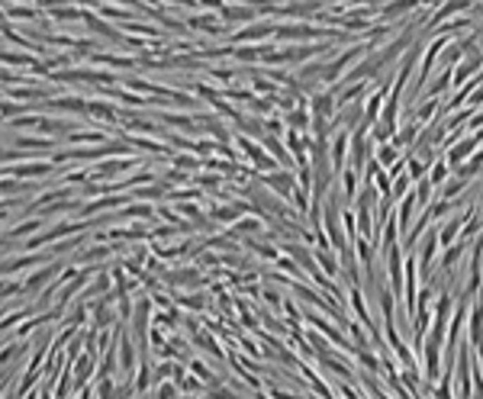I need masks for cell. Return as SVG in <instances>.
I'll use <instances>...</instances> for the list:
<instances>
[{
  "label": "cell",
  "mask_w": 483,
  "mask_h": 399,
  "mask_svg": "<svg viewBox=\"0 0 483 399\" xmlns=\"http://www.w3.org/2000/svg\"><path fill=\"white\" fill-rule=\"evenodd\" d=\"M0 190H4V196H20V194H26V190H36V184L23 181V177H4Z\"/></svg>",
  "instance_id": "32"
},
{
  "label": "cell",
  "mask_w": 483,
  "mask_h": 399,
  "mask_svg": "<svg viewBox=\"0 0 483 399\" xmlns=\"http://www.w3.org/2000/svg\"><path fill=\"white\" fill-rule=\"evenodd\" d=\"M87 103H91V97H81V94H58V97L46 100V110H58V113H75L84 120V113H87Z\"/></svg>",
  "instance_id": "15"
},
{
  "label": "cell",
  "mask_w": 483,
  "mask_h": 399,
  "mask_svg": "<svg viewBox=\"0 0 483 399\" xmlns=\"http://www.w3.org/2000/svg\"><path fill=\"white\" fill-rule=\"evenodd\" d=\"M165 4H174V7H200V0H165Z\"/></svg>",
  "instance_id": "36"
},
{
  "label": "cell",
  "mask_w": 483,
  "mask_h": 399,
  "mask_svg": "<svg viewBox=\"0 0 483 399\" xmlns=\"http://www.w3.org/2000/svg\"><path fill=\"white\" fill-rule=\"evenodd\" d=\"M448 177H451V165H448V158H435V161H432V167H429V181L435 184L438 190L445 187Z\"/></svg>",
  "instance_id": "31"
},
{
  "label": "cell",
  "mask_w": 483,
  "mask_h": 399,
  "mask_svg": "<svg viewBox=\"0 0 483 399\" xmlns=\"http://www.w3.org/2000/svg\"><path fill=\"white\" fill-rule=\"evenodd\" d=\"M422 7V0H387L384 7H380V20L384 23H396L400 16H406L409 10H419Z\"/></svg>",
  "instance_id": "22"
},
{
  "label": "cell",
  "mask_w": 483,
  "mask_h": 399,
  "mask_svg": "<svg viewBox=\"0 0 483 399\" xmlns=\"http://www.w3.org/2000/svg\"><path fill=\"white\" fill-rule=\"evenodd\" d=\"M284 122H287V129H296V132H310L313 129V113L306 110V106H294L290 113H284Z\"/></svg>",
  "instance_id": "26"
},
{
  "label": "cell",
  "mask_w": 483,
  "mask_h": 399,
  "mask_svg": "<svg viewBox=\"0 0 483 399\" xmlns=\"http://www.w3.org/2000/svg\"><path fill=\"white\" fill-rule=\"evenodd\" d=\"M242 245H245V251H251V255H258V258H261V261H271V264H277V258H280L277 245H268V241L255 239V235H242Z\"/></svg>",
  "instance_id": "23"
},
{
  "label": "cell",
  "mask_w": 483,
  "mask_h": 399,
  "mask_svg": "<svg viewBox=\"0 0 483 399\" xmlns=\"http://www.w3.org/2000/svg\"><path fill=\"white\" fill-rule=\"evenodd\" d=\"M55 171H58L55 161H20V165H4V177H23V181L52 177Z\"/></svg>",
  "instance_id": "6"
},
{
  "label": "cell",
  "mask_w": 483,
  "mask_h": 399,
  "mask_svg": "<svg viewBox=\"0 0 483 399\" xmlns=\"http://www.w3.org/2000/svg\"><path fill=\"white\" fill-rule=\"evenodd\" d=\"M116 251V245H106V241H94V245H87V248L77 251V264H91V271H100L97 264L110 261Z\"/></svg>",
  "instance_id": "18"
},
{
  "label": "cell",
  "mask_w": 483,
  "mask_h": 399,
  "mask_svg": "<svg viewBox=\"0 0 483 399\" xmlns=\"http://www.w3.org/2000/svg\"><path fill=\"white\" fill-rule=\"evenodd\" d=\"M474 367H470V338L460 341L454 364V396H474Z\"/></svg>",
  "instance_id": "3"
},
{
  "label": "cell",
  "mask_w": 483,
  "mask_h": 399,
  "mask_svg": "<svg viewBox=\"0 0 483 399\" xmlns=\"http://www.w3.org/2000/svg\"><path fill=\"white\" fill-rule=\"evenodd\" d=\"M425 245H415V261H419V277L422 284H429L438 271V251H441V241H438V222H432L425 229Z\"/></svg>",
  "instance_id": "1"
},
{
  "label": "cell",
  "mask_w": 483,
  "mask_h": 399,
  "mask_svg": "<svg viewBox=\"0 0 483 399\" xmlns=\"http://www.w3.org/2000/svg\"><path fill=\"white\" fill-rule=\"evenodd\" d=\"M91 65L100 68H113V71H136L139 68V55H120V52H94L87 55Z\"/></svg>",
  "instance_id": "13"
},
{
  "label": "cell",
  "mask_w": 483,
  "mask_h": 399,
  "mask_svg": "<svg viewBox=\"0 0 483 399\" xmlns=\"http://www.w3.org/2000/svg\"><path fill=\"white\" fill-rule=\"evenodd\" d=\"M84 120H97V122H106V126L120 129V110H116L113 100L94 97L91 103H87V113H84Z\"/></svg>",
  "instance_id": "12"
},
{
  "label": "cell",
  "mask_w": 483,
  "mask_h": 399,
  "mask_svg": "<svg viewBox=\"0 0 483 399\" xmlns=\"http://www.w3.org/2000/svg\"><path fill=\"white\" fill-rule=\"evenodd\" d=\"M155 325H161V329H165L168 335L181 331V329H184V309H181V306L158 309V312H155Z\"/></svg>",
  "instance_id": "24"
},
{
  "label": "cell",
  "mask_w": 483,
  "mask_h": 399,
  "mask_svg": "<svg viewBox=\"0 0 483 399\" xmlns=\"http://www.w3.org/2000/svg\"><path fill=\"white\" fill-rule=\"evenodd\" d=\"M474 4L477 0H441L435 10H432L429 23H425L422 32H432L435 26H441L445 20H451V16H464V13H474Z\"/></svg>",
  "instance_id": "7"
},
{
  "label": "cell",
  "mask_w": 483,
  "mask_h": 399,
  "mask_svg": "<svg viewBox=\"0 0 483 399\" xmlns=\"http://www.w3.org/2000/svg\"><path fill=\"white\" fill-rule=\"evenodd\" d=\"M255 177H258V181H261V184H265V187H271L274 194L280 196V200H287V203H290V200H294L296 177H294V174H290V167H277V171H268V174H261V171H258Z\"/></svg>",
  "instance_id": "5"
},
{
  "label": "cell",
  "mask_w": 483,
  "mask_h": 399,
  "mask_svg": "<svg viewBox=\"0 0 483 399\" xmlns=\"http://www.w3.org/2000/svg\"><path fill=\"white\" fill-rule=\"evenodd\" d=\"M429 167H432L429 161H422L415 151H406V171H409V177H413V181L425 177V174H429Z\"/></svg>",
  "instance_id": "33"
},
{
  "label": "cell",
  "mask_w": 483,
  "mask_h": 399,
  "mask_svg": "<svg viewBox=\"0 0 483 399\" xmlns=\"http://www.w3.org/2000/svg\"><path fill=\"white\" fill-rule=\"evenodd\" d=\"M448 84H454V68H438V77L425 87V97H441L448 91Z\"/></svg>",
  "instance_id": "29"
},
{
  "label": "cell",
  "mask_w": 483,
  "mask_h": 399,
  "mask_svg": "<svg viewBox=\"0 0 483 399\" xmlns=\"http://www.w3.org/2000/svg\"><path fill=\"white\" fill-rule=\"evenodd\" d=\"M348 145H351V132L348 129H335L332 139H329V158H332L335 177L348 167Z\"/></svg>",
  "instance_id": "11"
},
{
  "label": "cell",
  "mask_w": 483,
  "mask_h": 399,
  "mask_svg": "<svg viewBox=\"0 0 483 399\" xmlns=\"http://www.w3.org/2000/svg\"><path fill=\"white\" fill-rule=\"evenodd\" d=\"M49 261H55V251H23V258H4V277H10V274H20V271H30V267H42V264H49Z\"/></svg>",
  "instance_id": "9"
},
{
  "label": "cell",
  "mask_w": 483,
  "mask_h": 399,
  "mask_svg": "<svg viewBox=\"0 0 483 399\" xmlns=\"http://www.w3.org/2000/svg\"><path fill=\"white\" fill-rule=\"evenodd\" d=\"M174 293V303L184 309V312H203L210 306V296L200 293V290H171Z\"/></svg>",
  "instance_id": "20"
},
{
  "label": "cell",
  "mask_w": 483,
  "mask_h": 399,
  "mask_svg": "<svg viewBox=\"0 0 483 399\" xmlns=\"http://www.w3.org/2000/svg\"><path fill=\"white\" fill-rule=\"evenodd\" d=\"M110 129H75V132L65 136V142L68 145H104V142H110Z\"/></svg>",
  "instance_id": "21"
},
{
  "label": "cell",
  "mask_w": 483,
  "mask_h": 399,
  "mask_svg": "<svg viewBox=\"0 0 483 399\" xmlns=\"http://www.w3.org/2000/svg\"><path fill=\"white\" fill-rule=\"evenodd\" d=\"M187 26H190V30H196V32H206V36H216V39L229 30V26L219 20V10H216V13H194V16H187Z\"/></svg>",
  "instance_id": "19"
},
{
  "label": "cell",
  "mask_w": 483,
  "mask_h": 399,
  "mask_svg": "<svg viewBox=\"0 0 483 399\" xmlns=\"http://www.w3.org/2000/svg\"><path fill=\"white\" fill-rule=\"evenodd\" d=\"M126 203H132V196H129V194H104V196H97V200H87V203L77 210V216L91 219V216H100V213L123 210Z\"/></svg>",
  "instance_id": "10"
},
{
  "label": "cell",
  "mask_w": 483,
  "mask_h": 399,
  "mask_svg": "<svg viewBox=\"0 0 483 399\" xmlns=\"http://www.w3.org/2000/svg\"><path fill=\"white\" fill-rule=\"evenodd\" d=\"M258 16H261V7H245V4H229L219 10V20L226 26H245V23H255Z\"/></svg>",
  "instance_id": "14"
},
{
  "label": "cell",
  "mask_w": 483,
  "mask_h": 399,
  "mask_svg": "<svg viewBox=\"0 0 483 399\" xmlns=\"http://www.w3.org/2000/svg\"><path fill=\"white\" fill-rule=\"evenodd\" d=\"M36 58H39V55L36 52H26V49H23V52H13L10 46L4 49V65H7V68H30Z\"/></svg>",
  "instance_id": "28"
},
{
  "label": "cell",
  "mask_w": 483,
  "mask_h": 399,
  "mask_svg": "<svg viewBox=\"0 0 483 399\" xmlns=\"http://www.w3.org/2000/svg\"><path fill=\"white\" fill-rule=\"evenodd\" d=\"M4 42H7V46H20V49H26V52H36V55H52L46 42H30V39H26V32L16 30L13 20H7V16H4Z\"/></svg>",
  "instance_id": "17"
},
{
  "label": "cell",
  "mask_w": 483,
  "mask_h": 399,
  "mask_svg": "<svg viewBox=\"0 0 483 399\" xmlns=\"http://www.w3.org/2000/svg\"><path fill=\"white\" fill-rule=\"evenodd\" d=\"M403 155H406V151H400V148H396V145H393V142H384V145H377V148H374V158H377L384 167L396 165V161H400Z\"/></svg>",
  "instance_id": "30"
},
{
  "label": "cell",
  "mask_w": 483,
  "mask_h": 399,
  "mask_svg": "<svg viewBox=\"0 0 483 399\" xmlns=\"http://www.w3.org/2000/svg\"><path fill=\"white\" fill-rule=\"evenodd\" d=\"M274 30H277V20H271V16H258L255 23L239 26V30L229 36V42H232V46H245V42H251V46H258V42H271Z\"/></svg>",
  "instance_id": "2"
},
{
  "label": "cell",
  "mask_w": 483,
  "mask_h": 399,
  "mask_svg": "<svg viewBox=\"0 0 483 399\" xmlns=\"http://www.w3.org/2000/svg\"><path fill=\"white\" fill-rule=\"evenodd\" d=\"M151 396H181V386H177V380H161L151 386Z\"/></svg>",
  "instance_id": "35"
},
{
  "label": "cell",
  "mask_w": 483,
  "mask_h": 399,
  "mask_svg": "<svg viewBox=\"0 0 483 399\" xmlns=\"http://www.w3.org/2000/svg\"><path fill=\"white\" fill-rule=\"evenodd\" d=\"M413 190H415V200H419V210H429L432 206V200H435V184L429 181V174L425 177H419V181L413 184Z\"/></svg>",
  "instance_id": "27"
},
{
  "label": "cell",
  "mask_w": 483,
  "mask_h": 399,
  "mask_svg": "<svg viewBox=\"0 0 483 399\" xmlns=\"http://www.w3.org/2000/svg\"><path fill=\"white\" fill-rule=\"evenodd\" d=\"M30 106L23 103V100H13V97H4V122L7 120H16V116H23Z\"/></svg>",
  "instance_id": "34"
},
{
  "label": "cell",
  "mask_w": 483,
  "mask_h": 399,
  "mask_svg": "<svg viewBox=\"0 0 483 399\" xmlns=\"http://www.w3.org/2000/svg\"><path fill=\"white\" fill-rule=\"evenodd\" d=\"M58 274H61V264L58 261H49V264H42V267H36V271L23 280V296H20V300H26V296H32V293H42V290H46L55 277H58Z\"/></svg>",
  "instance_id": "8"
},
{
  "label": "cell",
  "mask_w": 483,
  "mask_h": 399,
  "mask_svg": "<svg viewBox=\"0 0 483 399\" xmlns=\"http://www.w3.org/2000/svg\"><path fill=\"white\" fill-rule=\"evenodd\" d=\"M161 280H165V286H171V290H200V286L210 284V277H203V274L196 271V267H168L165 274H161Z\"/></svg>",
  "instance_id": "4"
},
{
  "label": "cell",
  "mask_w": 483,
  "mask_h": 399,
  "mask_svg": "<svg viewBox=\"0 0 483 399\" xmlns=\"http://www.w3.org/2000/svg\"><path fill=\"white\" fill-rule=\"evenodd\" d=\"M7 4H39V0H7Z\"/></svg>",
  "instance_id": "37"
},
{
  "label": "cell",
  "mask_w": 483,
  "mask_h": 399,
  "mask_svg": "<svg viewBox=\"0 0 483 399\" xmlns=\"http://www.w3.org/2000/svg\"><path fill=\"white\" fill-rule=\"evenodd\" d=\"M477 145H483V142L474 136V132H468V136H460L454 145H448V148H445V158H448V165H451V171H454L458 165H464V161H468L470 155H474Z\"/></svg>",
  "instance_id": "16"
},
{
  "label": "cell",
  "mask_w": 483,
  "mask_h": 399,
  "mask_svg": "<svg viewBox=\"0 0 483 399\" xmlns=\"http://www.w3.org/2000/svg\"><path fill=\"white\" fill-rule=\"evenodd\" d=\"M42 226H46V216H36V219H26V222H20V226L7 229V235L13 241H26V239H32V235L42 232Z\"/></svg>",
  "instance_id": "25"
}]
</instances>
